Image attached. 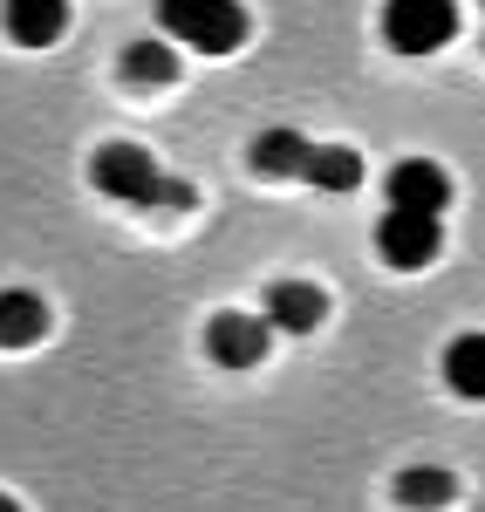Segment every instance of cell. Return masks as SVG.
Listing matches in <instances>:
<instances>
[{
	"mask_svg": "<svg viewBox=\"0 0 485 512\" xmlns=\"http://www.w3.org/2000/svg\"><path fill=\"white\" fill-rule=\"evenodd\" d=\"M301 178H308L315 192L342 198V192H356V185H363V158H356L349 144H315L308 164H301Z\"/></svg>",
	"mask_w": 485,
	"mask_h": 512,
	"instance_id": "cell-11",
	"label": "cell"
},
{
	"mask_svg": "<svg viewBox=\"0 0 485 512\" xmlns=\"http://www.w3.org/2000/svg\"><path fill=\"white\" fill-rule=\"evenodd\" d=\"M0 21H7V35L21 48H55L62 28H69V0H7Z\"/></svg>",
	"mask_w": 485,
	"mask_h": 512,
	"instance_id": "cell-8",
	"label": "cell"
},
{
	"mask_svg": "<svg viewBox=\"0 0 485 512\" xmlns=\"http://www.w3.org/2000/svg\"><path fill=\"white\" fill-rule=\"evenodd\" d=\"M383 198H390V212H424V219H445L451 205V171L431 158H404L390 178H383Z\"/></svg>",
	"mask_w": 485,
	"mask_h": 512,
	"instance_id": "cell-6",
	"label": "cell"
},
{
	"mask_svg": "<svg viewBox=\"0 0 485 512\" xmlns=\"http://www.w3.org/2000/svg\"><path fill=\"white\" fill-rule=\"evenodd\" d=\"M48 335V301L35 287H7L0 294V349H28Z\"/></svg>",
	"mask_w": 485,
	"mask_h": 512,
	"instance_id": "cell-10",
	"label": "cell"
},
{
	"mask_svg": "<svg viewBox=\"0 0 485 512\" xmlns=\"http://www.w3.org/2000/svg\"><path fill=\"white\" fill-rule=\"evenodd\" d=\"M89 185L103 198H123V205H151V198L192 205V185H185V178H164L158 158H151L144 144H123V137H110V144L89 158Z\"/></svg>",
	"mask_w": 485,
	"mask_h": 512,
	"instance_id": "cell-1",
	"label": "cell"
},
{
	"mask_svg": "<svg viewBox=\"0 0 485 512\" xmlns=\"http://www.w3.org/2000/svg\"><path fill=\"white\" fill-rule=\"evenodd\" d=\"M445 383L458 396H485V335H458L445 349Z\"/></svg>",
	"mask_w": 485,
	"mask_h": 512,
	"instance_id": "cell-13",
	"label": "cell"
},
{
	"mask_svg": "<svg viewBox=\"0 0 485 512\" xmlns=\"http://www.w3.org/2000/svg\"><path fill=\"white\" fill-rule=\"evenodd\" d=\"M158 28L171 48H199V55H233L246 48V7L240 0H158Z\"/></svg>",
	"mask_w": 485,
	"mask_h": 512,
	"instance_id": "cell-2",
	"label": "cell"
},
{
	"mask_svg": "<svg viewBox=\"0 0 485 512\" xmlns=\"http://www.w3.org/2000/svg\"><path fill=\"white\" fill-rule=\"evenodd\" d=\"M458 35V0H383V41L397 55H438Z\"/></svg>",
	"mask_w": 485,
	"mask_h": 512,
	"instance_id": "cell-3",
	"label": "cell"
},
{
	"mask_svg": "<svg viewBox=\"0 0 485 512\" xmlns=\"http://www.w3.org/2000/svg\"><path fill=\"white\" fill-rule=\"evenodd\" d=\"M260 308H267V315H260L267 335H315V328L328 321V294L315 287V280H274Z\"/></svg>",
	"mask_w": 485,
	"mask_h": 512,
	"instance_id": "cell-7",
	"label": "cell"
},
{
	"mask_svg": "<svg viewBox=\"0 0 485 512\" xmlns=\"http://www.w3.org/2000/svg\"><path fill=\"white\" fill-rule=\"evenodd\" d=\"M308 137L301 130H287V123H274V130H260L253 137V151H246V164H253V178H301V164H308Z\"/></svg>",
	"mask_w": 485,
	"mask_h": 512,
	"instance_id": "cell-9",
	"label": "cell"
},
{
	"mask_svg": "<svg viewBox=\"0 0 485 512\" xmlns=\"http://www.w3.org/2000/svg\"><path fill=\"white\" fill-rule=\"evenodd\" d=\"M397 492H404V506H451V472L445 465H410L404 478H397Z\"/></svg>",
	"mask_w": 485,
	"mask_h": 512,
	"instance_id": "cell-14",
	"label": "cell"
},
{
	"mask_svg": "<svg viewBox=\"0 0 485 512\" xmlns=\"http://www.w3.org/2000/svg\"><path fill=\"white\" fill-rule=\"evenodd\" d=\"M0 512H21V506H14V499H7V492H0Z\"/></svg>",
	"mask_w": 485,
	"mask_h": 512,
	"instance_id": "cell-15",
	"label": "cell"
},
{
	"mask_svg": "<svg viewBox=\"0 0 485 512\" xmlns=\"http://www.w3.org/2000/svg\"><path fill=\"white\" fill-rule=\"evenodd\" d=\"M267 349H274L267 321L246 315V308H226V315L205 321V355H212L219 369H253V362H267Z\"/></svg>",
	"mask_w": 485,
	"mask_h": 512,
	"instance_id": "cell-5",
	"label": "cell"
},
{
	"mask_svg": "<svg viewBox=\"0 0 485 512\" xmlns=\"http://www.w3.org/2000/svg\"><path fill=\"white\" fill-rule=\"evenodd\" d=\"M376 253H383V267L417 274V267H431V260L445 253V219H424V212H383V226H376Z\"/></svg>",
	"mask_w": 485,
	"mask_h": 512,
	"instance_id": "cell-4",
	"label": "cell"
},
{
	"mask_svg": "<svg viewBox=\"0 0 485 512\" xmlns=\"http://www.w3.org/2000/svg\"><path fill=\"white\" fill-rule=\"evenodd\" d=\"M123 76L144 82V89H171V82H178V48L164 35H137L123 48Z\"/></svg>",
	"mask_w": 485,
	"mask_h": 512,
	"instance_id": "cell-12",
	"label": "cell"
}]
</instances>
